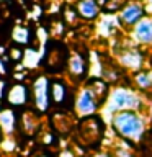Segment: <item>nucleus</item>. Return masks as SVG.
<instances>
[{
	"label": "nucleus",
	"mask_w": 152,
	"mask_h": 157,
	"mask_svg": "<svg viewBox=\"0 0 152 157\" xmlns=\"http://www.w3.org/2000/svg\"><path fill=\"white\" fill-rule=\"evenodd\" d=\"M77 13L85 20H93L98 17V3L95 0H78Z\"/></svg>",
	"instance_id": "6e6552de"
},
{
	"label": "nucleus",
	"mask_w": 152,
	"mask_h": 157,
	"mask_svg": "<svg viewBox=\"0 0 152 157\" xmlns=\"http://www.w3.org/2000/svg\"><path fill=\"white\" fill-rule=\"evenodd\" d=\"M0 136H2V128H0Z\"/></svg>",
	"instance_id": "4be33fe9"
},
{
	"label": "nucleus",
	"mask_w": 152,
	"mask_h": 157,
	"mask_svg": "<svg viewBox=\"0 0 152 157\" xmlns=\"http://www.w3.org/2000/svg\"><path fill=\"white\" fill-rule=\"evenodd\" d=\"M0 147H2L5 152H13L17 146H15V141L13 139H8V137H7V139L2 141V146H0Z\"/></svg>",
	"instance_id": "2eb2a0df"
},
{
	"label": "nucleus",
	"mask_w": 152,
	"mask_h": 157,
	"mask_svg": "<svg viewBox=\"0 0 152 157\" xmlns=\"http://www.w3.org/2000/svg\"><path fill=\"white\" fill-rule=\"evenodd\" d=\"M132 39L139 44H152V18L144 17L132 26Z\"/></svg>",
	"instance_id": "423d86ee"
},
{
	"label": "nucleus",
	"mask_w": 152,
	"mask_h": 157,
	"mask_svg": "<svg viewBox=\"0 0 152 157\" xmlns=\"http://www.w3.org/2000/svg\"><path fill=\"white\" fill-rule=\"evenodd\" d=\"M144 18V7L139 2H129L123 7L120 20L124 26H134L139 20Z\"/></svg>",
	"instance_id": "39448f33"
},
{
	"label": "nucleus",
	"mask_w": 152,
	"mask_h": 157,
	"mask_svg": "<svg viewBox=\"0 0 152 157\" xmlns=\"http://www.w3.org/2000/svg\"><path fill=\"white\" fill-rule=\"evenodd\" d=\"M12 57H13V59H20V57H21V51L13 49V51H12Z\"/></svg>",
	"instance_id": "6ab92c4d"
},
{
	"label": "nucleus",
	"mask_w": 152,
	"mask_h": 157,
	"mask_svg": "<svg viewBox=\"0 0 152 157\" xmlns=\"http://www.w3.org/2000/svg\"><path fill=\"white\" fill-rule=\"evenodd\" d=\"M111 124L123 139L141 141L146 132V121L136 111H120L111 116Z\"/></svg>",
	"instance_id": "f257e3e1"
},
{
	"label": "nucleus",
	"mask_w": 152,
	"mask_h": 157,
	"mask_svg": "<svg viewBox=\"0 0 152 157\" xmlns=\"http://www.w3.org/2000/svg\"><path fill=\"white\" fill-rule=\"evenodd\" d=\"M15 115L12 110H3L0 111V128L2 132H5L7 136H12L15 131Z\"/></svg>",
	"instance_id": "1a4fd4ad"
},
{
	"label": "nucleus",
	"mask_w": 152,
	"mask_h": 157,
	"mask_svg": "<svg viewBox=\"0 0 152 157\" xmlns=\"http://www.w3.org/2000/svg\"><path fill=\"white\" fill-rule=\"evenodd\" d=\"M136 83L139 85V88H149L152 85V78H150V74H146V72H139L136 75Z\"/></svg>",
	"instance_id": "4468645a"
},
{
	"label": "nucleus",
	"mask_w": 152,
	"mask_h": 157,
	"mask_svg": "<svg viewBox=\"0 0 152 157\" xmlns=\"http://www.w3.org/2000/svg\"><path fill=\"white\" fill-rule=\"evenodd\" d=\"M95 157H113V154H108V152H100V154H97Z\"/></svg>",
	"instance_id": "aec40b11"
},
{
	"label": "nucleus",
	"mask_w": 152,
	"mask_h": 157,
	"mask_svg": "<svg viewBox=\"0 0 152 157\" xmlns=\"http://www.w3.org/2000/svg\"><path fill=\"white\" fill-rule=\"evenodd\" d=\"M39 157H49V155H39Z\"/></svg>",
	"instance_id": "5701e85b"
},
{
	"label": "nucleus",
	"mask_w": 152,
	"mask_h": 157,
	"mask_svg": "<svg viewBox=\"0 0 152 157\" xmlns=\"http://www.w3.org/2000/svg\"><path fill=\"white\" fill-rule=\"evenodd\" d=\"M7 100L10 105H25L28 100V90L23 83H15L7 92Z\"/></svg>",
	"instance_id": "0eeeda50"
},
{
	"label": "nucleus",
	"mask_w": 152,
	"mask_h": 157,
	"mask_svg": "<svg viewBox=\"0 0 152 157\" xmlns=\"http://www.w3.org/2000/svg\"><path fill=\"white\" fill-rule=\"evenodd\" d=\"M33 92H34V103L39 111H46L51 103V85L46 77H38L33 82Z\"/></svg>",
	"instance_id": "7ed1b4c3"
},
{
	"label": "nucleus",
	"mask_w": 152,
	"mask_h": 157,
	"mask_svg": "<svg viewBox=\"0 0 152 157\" xmlns=\"http://www.w3.org/2000/svg\"><path fill=\"white\" fill-rule=\"evenodd\" d=\"M0 2H5V0H0Z\"/></svg>",
	"instance_id": "b1692460"
},
{
	"label": "nucleus",
	"mask_w": 152,
	"mask_h": 157,
	"mask_svg": "<svg viewBox=\"0 0 152 157\" xmlns=\"http://www.w3.org/2000/svg\"><path fill=\"white\" fill-rule=\"evenodd\" d=\"M59 157H75V155H74V152H70V151H62L61 154H59Z\"/></svg>",
	"instance_id": "a211bd4d"
},
{
	"label": "nucleus",
	"mask_w": 152,
	"mask_h": 157,
	"mask_svg": "<svg viewBox=\"0 0 152 157\" xmlns=\"http://www.w3.org/2000/svg\"><path fill=\"white\" fill-rule=\"evenodd\" d=\"M51 95H52V100L56 101V103H62L64 98H66V85H64L61 80L52 82V85H51Z\"/></svg>",
	"instance_id": "ddd939ff"
},
{
	"label": "nucleus",
	"mask_w": 152,
	"mask_h": 157,
	"mask_svg": "<svg viewBox=\"0 0 152 157\" xmlns=\"http://www.w3.org/2000/svg\"><path fill=\"white\" fill-rule=\"evenodd\" d=\"M141 97L127 88H115L108 100V110L113 111V115L120 111H136L141 108Z\"/></svg>",
	"instance_id": "f03ea898"
},
{
	"label": "nucleus",
	"mask_w": 152,
	"mask_h": 157,
	"mask_svg": "<svg viewBox=\"0 0 152 157\" xmlns=\"http://www.w3.org/2000/svg\"><path fill=\"white\" fill-rule=\"evenodd\" d=\"M120 61L123 66H126L129 69H139L142 66V54L139 51H126L120 57Z\"/></svg>",
	"instance_id": "9d476101"
},
{
	"label": "nucleus",
	"mask_w": 152,
	"mask_h": 157,
	"mask_svg": "<svg viewBox=\"0 0 152 157\" xmlns=\"http://www.w3.org/2000/svg\"><path fill=\"white\" fill-rule=\"evenodd\" d=\"M113 157H132L131 151L126 149V147H118V149H115V152H113Z\"/></svg>",
	"instance_id": "dca6fc26"
},
{
	"label": "nucleus",
	"mask_w": 152,
	"mask_h": 157,
	"mask_svg": "<svg viewBox=\"0 0 152 157\" xmlns=\"http://www.w3.org/2000/svg\"><path fill=\"white\" fill-rule=\"evenodd\" d=\"M66 15H67V18H69V21H75V13H74L72 12V10H67V12H66Z\"/></svg>",
	"instance_id": "f3484780"
},
{
	"label": "nucleus",
	"mask_w": 152,
	"mask_h": 157,
	"mask_svg": "<svg viewBox=\"0 0 152 157\" xmlns=\"http://www.w3.org/2000/svg\"><path fill=\"white\" fill-rule=\"evenodd\" d=\"M0 74H5V67H3V62H2V59H0Z\"/></svg>",
	"instance_id": "412c9836"
},
{
	"label": "nucleus",
	"mask_w": 152,
	"mask_h": 157,
	"mask_svg": "<svg viewBox=\"0 0 152 157\" xmlns=\"http://www.w3.org/2000/svg\"><path fill=\"white\" fill-rule=\"evenodd\" d=\"M75 110L80 116H88L97 111V98L92 88H83L77 95L75 100Z\"/></svg>",
	"instance_id": "20e7f679"
},
{
	"label": "nucleus",
	"mask_w": 152,
	"mask_h": 157,
	"mask_svg": "<svg viewBox=\"0 0 152 157\" xmlns=\"http://www.w3.org/2000/svg\"><path fill=\"white\" fill-rule=\"evenodd\" d=\"M69 71H70L72 75L75 77H82L83 72H85V64H83V59L78 56V54H72L70 61H69Z\"/></svg>",
	"instance_id": "9b49d317"
},
{
	"label": "nucleus",
	"mask_w": 152,
	"mask_h": 157,
	"mask_svg": "<svg viewBox=\"0 0 152 157\" xmlns=\"http://www.w3.org/2000/svg\"><path fill=\"white\" fill-rule=\"evenodd\" d=\"M12 38H13V41L18 43V44H28L29 43V29L26 26H15L13 33H12Z\"/></svg>",
	"instance_id": "f8f14e48"
}]
</instances>
